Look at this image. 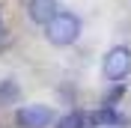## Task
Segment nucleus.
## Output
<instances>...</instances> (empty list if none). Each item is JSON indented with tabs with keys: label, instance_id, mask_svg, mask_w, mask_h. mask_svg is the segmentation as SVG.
<instances>
[{
	"label": "nucleus",
	"instance_id": "f257e3e1",
	"mask_svg": "<svg viewBox=\"0 0 131 128\" xmlns=\"http://www.w3.org/2000/svg\"><path fill=\"white\" fill-rule=\"evenodd\" d=\"M78 36H81V18L74 15V12H57V15L45 24V39H48L51 45H57V48L74 45Z\"/></svg>",
	"mask_w": 131,
	"mask_h": 128
},
{
	"label": "nucleus",
	"instance_id": "f03ea898",
	"mask_svg": "<svg viewBox=\"0 0 131 128\" xmlns=\"http://www.w3.org/2000/svg\"><path fill=\"white\" fill-rule=\"evenodd\" d=\"M128 72H131V48H125V45L110 48L101 60V74L110 83H119L122 78H128Z\"/></svg>",
	"mask_w": 131,
	"mask_h": 128
},
{
	"label": "nucleus",
	"instance_id": "7ed1b4c3",
	"mask_svg": "<svg viewBox=\"0 0 131 128\" xmlns=\"http://www.w3.org/2000/svg\"><path fill=\"white\" fill-rule=\"evenodd\" d=\"M15 122L18 128H48L54 122V110L48 104H24V107H18Z\"/></svg>",
	"mask_w": 131,
	"mask_h": 128
},
{
	"label": "nucleus",
	"instance_id": "20e7f679",
	"mask_svg": "<svg viewBox=\"0 0 131 128\" xmlns=\"http://www.w3.org/2000/svg\"><path fill=\"white\" fill-rule=\"evenodd\" d=\"M60 12V6H57V0H30L27 3V15H30V21H36V24H48L51 18Z\"/></svg>",
	"mask_w": 131,
	"mask_h": 128
},
{
	"label": "nucleus",
	"instance_id": "39448f33",
	"mask_svg": "<svg viewBox=\"0 0 131 128\" xmlns=\"http://www.w3.org/2000/svg\"><path fill=\"white\" fill-rule=\"evenodd\" d=\"M18 98H21V87H18V80H12V78L0 80V110L18 104Z\"/></svg>",
	"mask_w": 131,
	"mask_h": 128
},
{
	"label": "nucleus",
	"instance_id": "423d86ee",
	"mask_svg": "<svg viewBox=\"0 0 131 128\" xmlns=\"http://www.w3.org/2000/svg\"><path fill=\"white\" fill-rule=\"evenodd\" d=\"M95 119H92V113H81V110H72L66 113L63 119L57 122V128H92Z\"/></svg>",
	"mask_w": 131,
	"mask_h": 128
},
{
	"label": "nucleus",
	"instance_id": "0eeeda50",
	"mask_svg": "<svg viewBox=\"0 0 131 128\" xmlns=\"http://www.w3.org/2000/svg\"><path fill=\"white\" fill-rule=\"evenodd\" d=\"M92 119L101 122V125H125V116H122V113H116L113 107H101L98 113H92Z\"/></svg>",
	"mask_w": 131,
	"mask_h": 128
}]
</instances>
